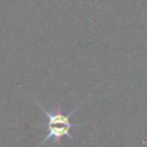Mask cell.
Instances as JSON below:
<instances>
[{"label": "cell", "instance_id": "7a4b0ae2", "mask_svg": "<svg viewBox=\"0 0 147 147\" xmlns=\"http://www.w3.org/2000/svg\"><path fill=\"white\" fill-rule=\"evenodd\" d=\"M47 130V136L44 137V140L41 141L40 145L45 143L47 141L53 140L54 142H59L61 138L67 137V138H72L71 134V128L66 127V125H48V127H43Z\"/></svg>", "mask_w": 147, "mask_h": 147}, {"label": "cell", "instance_id": "6da1fadb", "mask_svg": "<svg viewBox=\"0 0 147 147\" xmlns=\"http://www.w3.org/2000/svg\"><path fill=\"white\" fill-rule=\"evenodd\" d=\"M35 103L38 105V106L43 110L44 114L47 115V120H48V121H47V124H44L43 127H48V125H66V127H70V128H75V127H78L79 125V124H75V123L70 121V117H71V115L76 111V110H74V111L70 112L69 115L61 114L59 110L56 112V114H51V112H49L47 109H44V107L41 106V103H39L38 101H35Z\"/></svg>", "mask_w": 147, "mask_h": 147}]
</instances>
